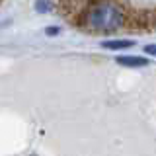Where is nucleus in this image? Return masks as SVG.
Listing matches in <instances>:
<instances>
[{"mask_svg":"<svg viewBox=\"0 0 156 156\" xmlns=\"http://www.w3.org/2000/svg\"><path fill=\"white\" fill-rule=\"evenodd\" d=\"M45 33L47 35H58V27H47Z\"/></svg>","mask_w":156,"mask_h":156,"instance_id":"423d86ee","label":"nucleus"},{"mask_svg":"<svg viewBox=\"0 0 156 156\" xmlns=\"http://www.w3.org/2000/svg\"><path fill=\"white\" fill-rule=\"evenodd\" d=\"M133 45V41H129V39H113V41H104L101 43V47L104 49H111V51H117V49H127Z\"/></svg>","mask_w":156,"mask_h":156,"instance_id":"20e7f679","label":"nucleus"},{"mask_svg":"<svg viewBox=\"0 0 156 156\" xmlns=\"http://www.w3.org/2000/svg\"><path fill=\"white\" fill-rule=\"evenodd\" d=\"M125 27L136 29V31H150L156 29V14L154 8H136L127 12L125 16Z\"/></svg>","mask_w":156,"mask_h":156,"instance_id":"f03ea898","label":"nucleus"},{"mask_svg":"<svg viewBox=\"0 0 156 156\" xmlns=\"http://www.w3.org/2000/svg\"><path fill=\"white\" fill-rule=\"evenodd\" d=\"M117 65H123V66H131V68H139V66H146L148 61L143 57H131V55H123V57H117Z\"/></svg>","mask_w":156,"mask_h":156,"instance_id":"7ed1b4c3","label":"nucleus"},{"mask_svg":"<svg viewBox=\"0 0 156 156\" xmlns=\"http://www.w3.org/2000/svg\"><path fill=\"white\" fill-rule=\"evenodd\" d=\"M154 14H156V8H154Z\"/></svg>","mask_w":156,"mask_h":156,"instance_id":"0eeeda50","label":"nucleus"},{"mask_svg":"<svg viewBox=\"0 0 156 156\" xmlns=\"http://www.w3.org/2000/svg\"><path fill=\"white\" fill-rule=\"evenodd\" d=\"M144 53H148V55L156 57V45H146V47H144Z\"/></svg>","mask_w":156,"mask_h":156,"instance_id":"39448f33","label":"nucleus"},{"mask_svg":"<svg viewBox=\"0 0 156 156\" xmlns=\"http://www.w3.org/2000/svg\"><path fill=\"white\" fill-rule=\"evenodd\" d=\"M125 16L127 10L117 0H90L78 14L76 26L90 33H113L125 27Z\"/></svg>","mask_w":156,"mask_h":156,"instance_id":"f257e3e1","label":"nucleus"},{"mask_svg":"<svg viewBox=\"0 0 156 156\" xmlns=\"http://www.w3.org/2000/svg\"><path fill=\"white\" fill-rule=\"evenodd\" d=\"M0 2H2V0H0Z\"/></svg>","mask_w":156,"mask_h":156,"instance_id":"6e6552de","label":"nucleus"}]
</instances>
